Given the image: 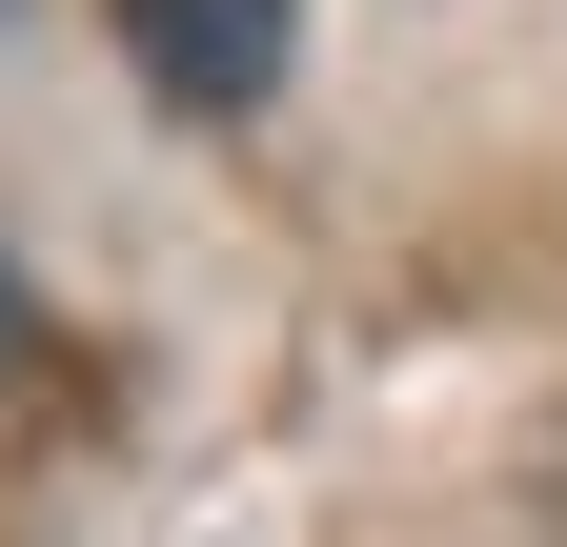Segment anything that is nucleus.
I'll return each mask as SVG.
<instances>
[{
    "mask_svg": "<svg viewBox=\"0 0 567 547\" xmlns=\"http://www.w3.org/2000/svg\"><path fill=\"white\" fill-rule=\"evenodd\" d=\"M122 41H142V82L183 122H244V102H284V61H305L284 0H122Z\"/></svg>",
    "mask_w": 567,
    "mask_h": 547,
    "instance_id": "1",
    "label": "nucleus"
},
{
    "mask_svg": "<svg viewBox=\"0 0 567 547\" xmlns=\"http://www.w3.org/2000/svg\"><path fill=\"white\" fill-rule=\"evenodd\" d=\"M41 365V305H21V264H0V385H21Z\"/></svg>",
    "mask_w": 567,
    "mask_h": 547,
    "instance_id": "2",
    "label": "nucleus"
}]
</instances>
